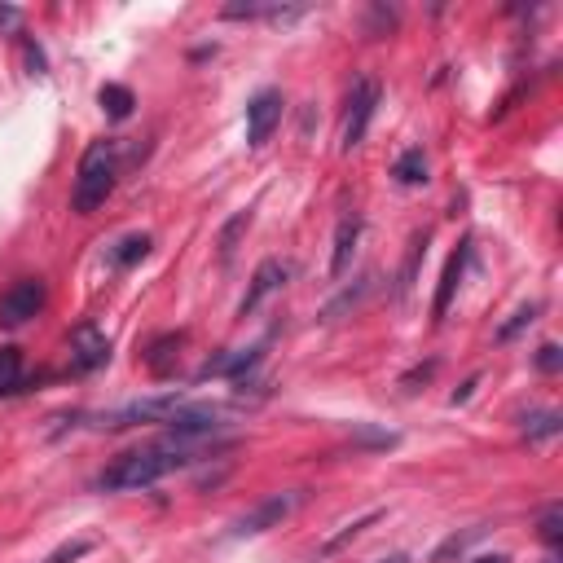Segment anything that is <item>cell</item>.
<instances>
[{"label":"cell","mask_w":563,"mask_h":563,"mask_svg":"<svg viewBox=\"0 0 563 563\" xmlns=\"http://www.w3.org/2000/svg\"><path fill=\"white\" fill-rule=\"evenodd\" d=\"M88 550H93V542H84V537H80V542H66V546H58V550H53V555L44 559V563H75V559H84Z\"/></svg>","instance_id":"cell-21"},{"label":"cell","mask_w":563,"mask_h":563,"mask_svg":"<svg viewBox=\"0 0 563 563\" xmlns=\"http://www.w3.org/2000/svg\"><path fill=\"white\" fill-rule=\"evenodd\" d=\"M97 102H102V110L110 119H128L132 106H137V97H132L128 84H102V93H97Z\"/></svg>","instance_id":"cell-13"},{"label":"cell","mask_w":563,"mask_h":563,"mask_svg":"<svg viewBox=\"0 0 563 563\" xmlns=\"http://www.w3.org/2000/svg\"><path fill=\"white\" fill-rule=\"evenodd\" d=\"M0 22H18V9H0Z\"/></svg>","instance_id":"cell-27"},{"label":"cell","mask_w":563,"mask_h":563,"mask_svg":"<svg viewBox=\"0 0 563 563\" xmlns=\"http://www.w3.org/2000/svg\"><path fill=\"white\" fill-rule=\"evenodd\" d=\"M374 563H410V555H388V559H374Z\"/></svg>","instance_id":"cell-28"},{"label":"cell","mask_w":563,"mask_h":563,"mask_svg":"<svg viewBox=\"0 0 563 563\" xmlns=\"http://www.w3.org/2000/svg\"><path fill=\"white\" fill-rule=\"evenodd\" d=\"M559 432H563V418L555 410H537V414L524 418V436L528 440H555Z\"/></svg>","instance_id":"cell-14"},{"label":"cell","mask_w":563,"mask_h":563,"mask_svg":"<svg viewBox=\"0 0 563 563\" xmlns=\"http://www.w3.org/2000/svg\"><path fill=\"white\" fill-rule=\"evenodd\" d=\"M471 563H511V559H506V555H476Z\"/></svg>","instance_id":"cell-26"},{"label":"cell","mask_w":563,"mask_h":563,"mask_svg":"<svg viewBox=\"0 0 563 563\" xmlns=\"http://www.w3.org/2000/svg\"><path fill=\"white\" fill-rule=\"evenodd\" d=\"M203 449V440H185V436H168V440H150V445H137L128 454H119L110 467L97 471L93 489L97 493H137V489H150L159 484L163 476L172 471L190 467Z\"/></svg>","instance_id":"cell-1"},{"label":"cell","mask_w":563,"mask_h":563,"mask_svg":"<svg viewBox=\"0 0 563 563\" xmlns=\"http://www.w3.org/2000/svg\"><path fill=\"white\" fill-rule=\"evenodd\" d=\"M286 278H291V264H282V260H264L256 273H251V286H247V295H242V304H238V317H251L256 308L269 300L273 291H282Z\"/></svg>","instance_id":"cell-7"},{"label":"cell","mask_w":563,"mask_h":563,"mask_svg":"<svg viewBox=\"0 0 563 563\" xmlns=\"http://www.w3.org/2000/svg\"><path fill=\"white\" fill-rule=\"evenodd\" d=\"M44 304H49V286H44V278H22L0 295V322L22 326V322H31V317H40Z\"/></svg>","instance_id":"cell-5"},{"label":"cell","mask_w":563,"mask_h":563,"mask_svg":"<svg viewBox=\"0 0 563 563\" xmlns=\"http://www.w3.org/2000/svg\"><path fill=\"white\" fill-rule=\"evenodd\" d=\"M251 225V216L247 212H238L234 220H229V225L225 229H220V260H234V251H238V238H242V229H247Z\"/></svg>","instance_id":"cell-19"},{"label":"cell","mask_w":563,"mask_h":563,"mask_svg":"<svg viewBox=\"0 0 563 563\" xmlns=\"http://www.w3.org/2000/svg\"><path fill=\"white\" fill-rule=\"evenodd\" d=\"M304 498H308V489L273 493V498H264V502L251 506L247 515H238V520L229 524V537H260V533H269V528H278L282 520H291V515L304 506Z\"/></svg>","instance_id":"cell-3"},{"label":"cell","mask_w":563,"mask_h":563,"mask_svg":"<svg viewBox=\"0 0 563 563\" xmlns=\"http://www.w3.org/2000/svg\"><path fill=\"white\" fill-rule=\"evenodd\" d=\"M559 366H563V352H559V344H542V348H537V370L555 374Z\"/></svg>","instance_id":"cell-22"},{"label":"cell","mask_w":563,"mask_h":563,"mask_svg":"<svg viewBox=\"0 0 563 563\" xmlns=\"http://www.w3.org/2000/svg\"><path fill=\"white\" fill-rule=\"evenodd\" d=\"M119 181V141L115 137H102L84 150L80 159V176H75V190H71V207L80 216H93L97 207L110 198Z\"/></svg>","instance_id":"cell-2"},{"label":"cell","mask_w":563,"mask_h":563,"mask_svg":"<svg viewBox=\"0 0 563 563\" xmlns=\"http://www.w3.org/2000/svg\"><path fill=\"white\" fill-rule=\"evenodd\" d=\"M357 242H361V220L357 216H344L335 229V256H330V278H344L352 256H357Z\"/></svg>","instance_id":"cell-10"},{"label":"cell","mask_w":563,"mask_h":563,"mask_svg":"<svg viewBox=\"0 0 563 563\" xmlns=\"http://www.w3.org/2000/svg\"><path fill=\"white\" fill-rule=\"evenodd\" d=\"M537 313H542V304H520V308L511 313V322H502V326H498V344H511V339L520 335V330H528V326L537 322Z\"/></svg>","instance_id":"cell-16"},{"label":"cell","mask_w":563,"mask_h":563,"mask_svg":"<svg viewBox=\"0 0 563 563\" xmlns=\"http://www.w3.org/2000/svg\"><path fill=\"white\" fill-rule=\"evenodd\" d=\"M392 176H396V185H427V154H423V146L405 150L401 159L392 163Z\"/></svg>","instance_id":"cell-11"},{"label":"cell","mask_w":563,"mask_h":563,"mask_svg":"<svg viewBox=\"0 0 563 563\" xmlns=\"http://www.w3.org/2000/svg\"><path fill=\"white\" fill-rule=\"evenodd\" d=\"M150 247H154L150 234H124L115 242V251H110V260H115L119 269H132V264H141L150 256Z\"/></svg>","instance_id":"cell-12"},{"label":"cell","mask_w":563,"mask_h":563,"mask_svg":"<svg viewBox=\"0 0 563 563\" xmlns=\"http://www.w3.org/2000/svg\"><path fill=\"white\" fill-rule=\"evenodd\" d=\"M476 383H480V374H471V379L462 383V388H458L454 396H449V405H467V401H471V392H476Z\"/></svg>","instance_id":"cell-24"},{"label":"cell","mask_w":563,"mask_h":563,"mask_svg":"<svg viewBox=\"0 0 563 563\" xmlns=\"http://www.w3.org/2000/svg\"><path fill=\"white\" fill-rule=\"evenodd\" d=\"M110 361V339L102 335L97 326H75L71 330V366L88 374V370H97V366H106Z\"/></svg>","instance_id":"cell-8"},{"label":"cell","mask_w":563,"mask_h":563,"mask_svg":"<svg viewBox=\"0 0 563 563\" xmlns=\"http://www.w3.org/2000/svg\"><path fill=\"white\" fill-rule=\"evenodd\" d=\"M27 62H31V75H44V53L36 44H27Z\"/></svg>","instance_id":"cell-25"},{"label":"cell","mask_w":563,"mask_h":563,"mask_svg":"<svg viewBox=\"0 0 563 563\" xmlns=\"http://www.w3.org/2000/svg\"><path fill=\"white\" fill-rule=\"evenodd\" d=\"M542 542L546 546H559L563 542V506H546V515H542Z\"/></svg>","instance_id":"cell-20"},{"label":"cell","mask_w":563,"mask_h":563,"mask_svg":"<svg viewBox=\"0 0 563 563\" xmlns=\"http://www.w3.org/2000/svg\"><path fill=\"white\" fill-rule=\"evenodd\" d=\"M383 88L374 75H361L357 84H352V97H348V119H344V150H357L361 141H366V128L374 119V106H379Z\"/></svg>","instance_id":"cell-4"},{"label":"cell","mask_w":563,"mask_h":563,"mask_svg":"<svg viewBox=\"0 0 563 563\" xmlns=\"http://www.w3.org/2000/svg\"><path fill=\"white\" fill-rule=\"evenodd\" d=\"M374 520H383V511H366V515H361V520L344 524V528H339V533L330 537V542H326L322 550H326V555H330V550H339V546H344V542H352V537H361V533H366V528H370Z\"/></svg>","instance_id":"cell-18"},{"label":"cell","mask_w":563,"mask_h":563,"mask_svg":"<svg viewBox=\"0 0 563 563\" xmlns=\"http://www.w3.org/2000/svg\"><path fill=\"white\" fill-rule=\"evenodd\" d=\"M484 533H489V528H484V524H476V528H467V533H454V537H445V542L436 546L432 563H449V559H454V555H462V550H467L471 542H480Z\"/></svg>","instance_id":"cell-15"},{"label":"cell","mask_w":563,"mask_h":563,"mask_svg":"<svg viewBox=\"0 0 563 563\" xmlns=\"http://www.w3.org/2000/svg\"><path fill=\"white\" fill-rule=\"evenodd\" d=\"M282 106H286L282 93H273V88L251 97V106H247V146L251 150H260L273 137V128L282 124Z\"/></svg>","instance_id":"cell-6"},{"label":"cell","mask_w":563,"mask_h":563,"mask_svg":"<svg viewBox=\"0 0 563 563\" xmlns=\"http://www.w3.org/2000/svg\"><path fill=\"white\" fill-rule=\"evenodd\" d=\"M366 291H370V282H361L357 291H344V295H339L335 304L326 308V317H339V313H344V308H352V304H357V300H361V295H366Z\"/></svg>","instance_id":"cell-23"},{"label":"cell","mask_w":563,"mask_h":563,"mask_svg":"<svg viewBox=\"0 0 563 563\" xmlns=\"http://www.w3.org/2000/svg\"><path fill=\"white\" fill-rule=\"evenodd\" d=\"M22 383V352L18 348H0V396L14 392Z\"/></svg>","instance_id":"cell-17"},{"label":"cell","mask_w":563,"mask_h":563,"mask_svg":"<svg viewBox=\"0 0 563 563\" xmlns=\"http://www.w3.org/2000/svg\"><path fill=\"white\" fill-rule=\"evenodd\" d=\"M467 260H471V238H462L458 251L445 260V273H440V291H436V304H432V317H436V322L449 313V304H454L458 282H462V273H467Z\"/></svg>","instance_id":"cell-9"}]
</instances>
